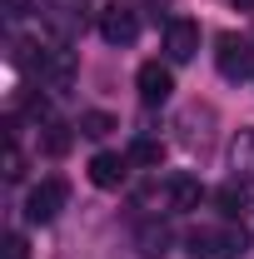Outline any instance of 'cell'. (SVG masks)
Returning a JSON list of instances; mask_svg holds the SVG:
<instances>
[{"instance_id":"19","label":"cell","mask_w":254,"mask_h":259,"mask_svg":"<svg viewBox=\"0 0 254 259\" xmlns=\"http://www.w3.org/2000/svg\"><path fill=\"white\" fill-rule=\"evenodd\" d=\"M5 259H25V239L20 234H5Z\"/></svg>"},{"instance_id":"15","label":"cell","mask_w":254,"mask_h":259,"mask_svg":"<svg viewBox=\"0 0 254 259\" xmlns=\"http://www.w3.org/2000/svg\"><path fill=\"white\" fill-rule=\"evenodd\" d=\"M70 140H75V130L60 125V120H50L45 135H40V150H45V155H65V150H70Z\"/></svg>"},{"instance_id":"8","label":"cell","mask_w":254,"mask_h":259,"mask_svg":"<svg viewBox=\"0 0 254 259\" xmlns=\"http://www.w3.org/2000/svg\"><path fill=\"white\" fill-rule=\"evenodd\" d=\"M164 55L175 65L194 60V55H199V25H194V20H170V25H164Z\"/></svg>"},{"instance_id":"16","label":"cell","mask_w":254,"mask_h":259,"mask_svg":"<svg viewBox=\"0 0 254 259\" xmlns=\"http://www.w3.org/2000/svg\"><path fill=\"white\" fill-rule=\"evenodd\" d=\"M234 169H244V175H254V130H244L239 140H234Z\"/></svg>"},{"instance_id":"12","label":"cell","mask_w":254,"mask_h":259,"mask_svg":"<svg viewBox=\"0 0 254 259\" xmlns=\"http://www.w3.org/2000/svg\"><path fill=\"white\" fill-rule=\"evenodd\" d=\"M215 204H220L224 220H239V214L249 209V185H244V180H224L220 190H215Z\"/></svg>"},{"instance_id":"11","label":"cell","mask_w":254,"mask_h":259,"mask_svg":"<svg viewBox=\"0 0 254 259\" xmlns=\"http://www.w3.org/2000/svg\"><path fill=\"white\" fill-rule=\"evenodd\" d=\"M164 199H170V209L190 214V209H199V199H204V185H199L194 175H175V180L164 185Z\"/></svg>"},{"instance_id":"10","label":"cell","mask_w":254,"mask_h":259,"mask_svg":"<svg viewBox=\"0 0 254 259\" xmlns=\"http://www.w3.org/2000/svg\"><path fill=\"white\" fill-rule=\"evenodd\" d=\"M170 244H175V234H170V225H159V220H145L140 234H135L140 259H164V254H170Z\"/></svg>"},{"instance_id":"3","label":"cell","mask_w":254,"mask_h":259,"mask_svg":"<svg viewBox=\"0 0 254 259\" xmlns=\"http://www.w3.org/2000/svg\"><path fill=\"white\" fill-rule=\"evenodd\" d=\"M215 65H220L224 80H244V75H254V45L244 35H220L215 40Z\"/></svg>"},{"instance_id":"7","label":"cell","mask_w":254,"mask_h":259,"mask_svg":"<svg viewBox=\"0 0 254 259\" xmlns=\"http://www.w3.org/2000/svg\"><path fill=\"white\" fill-rule=\"evenodd\" d=\"M215 130V110L209 105H190L185 115H180V145H190V150H209V135Z\"/></svg>"},{"instance_id":"6","label":"cell","mask_w":254,"mask_h":259,"mask_svg":"<svg viewBox=\"0 0 254 259\" xmlns=\"http://www.w3.org/2000/svg\"><path fill=\"white\" fill-rule=\"evenodd\" d=\"M100 35L110 45H135L140 40V15L125 10V5H110V10H100Z\"/></svg>"},{"instance_id":"9","label":"cell","mask_w":254,"mask_h":259,"mask_svg":"<svg viewBox=\"0 0 254 259\" xmlns=\"http://www.w3.org/2000/svg\"><path fill=\"white\" fill-rule=\"evenodd\" d=\"M90 180H95L100 190H120L130 180V155H110V150L95 155V160H90Z\"/></svg>"},{"instance_id":"18","label":"cell","mask_w":254,"mask_h":259,"mask_svg":"<svg viewBox=\"0 0 254 259\" xmlns=\"http://www.w3.org/2000/svg\"><path fill=\"white\" fill-rule=\"evenodd\" d=\"M30 10H35V0H5V15H10V20H25Z\"/></svg>"},{"instance_id":"4","label":"cell","mask_w":254,"mask_h":259,"mask_svg":"<svg viewBox=\"0 0 254 259\" xmlns=\"http://www.w3.org/2000/svg\"><path fill=\"white\" fill-rule=\"evenodd\" d=\"M35 75H40V90H70V80H75V55L65 50V45H50V50H40V60H35Z\"/></svg>"},{"instance_id":"17","label":"cell","mask_w":254,"mask_h":259,"mask_svg":"<svg viewBox=\"0 0 254 259\" xmlns=\"http://www.w3.org/2000/svg\"><path fill=\"white\" fill-rule=\"evenodd\" d=\"M25 175V155H20V145L10 140V150H5V180H20Z\"/></svg>"},{"instance_id":"13","label":"cell","mask_w":254,"mask_h":259,"mask_svg":"<svg viewBox=\"0 0 254 259\" xmlns=\"http://www.w3.org/2000/svg\"><path fill=\"white\" fill-rule=\"evenodd\" d=\"M125 155H130V164H140V169H159V164H164V145H159V140H135Z\"/></svg>"},{"instance_id":"20","label":"cell","mask_w":254,"mask_h":259,"mask_svg":"<svg viewBox=\"0 0 254 259\" xmlns=\"http://www.w3.org/2000/svg\"><path fill=\"white\" fill-rule=\"evenodd\" d=\"M229 5H239V10H254V0H229Z\"/></svg>"},{"instance_id":"1","label":"cell","mask_w":254,"mask_h":259,"mask_svg":"<svg viewBox=\"0 0 254 259\" xmlns=\"http://www.w3.org/2000/svg\"><path fill=\"white\" fill-rule=\"evenodd\" d=\"M190 254L194 259H244L249 254V229L234 225V220L224 229H194L190 234Z\"/></svg>"},{"instance_id":"5","label":"cell","mask_w":254,"mask_h":259,"mask_svg":"<svg viewBox=\"0 0 254 259\" xmlns=\"http://www.w3.org/2000/svg\"><path fill=\"white\" fill-rule=\"evenodd\" d=\"M135 90H140V100H145V105H164V100L175 95V75H170V65L145 60L140 70H135Z\"/></svg>"},{"instance_id":"14","label":"cell","mask_w":254,"mask_h":259,"mask_svg":"<svg viewBox=\"0 0 254 259\" xmlns=\"http://www.w3.org/2000/svg\"><path fill=\"white\" fill-rule=\"evenodd\" d=\"M80 135H85V140H105V135H110V130H120V120H115V115H105V110H85V115H80Z\"/></svg>"},{"instance_id":"2","label":"cell","mask_w":254,"mask_h":259,"mask_svg":"<svg viewBox=\"0 0 254 259\" xmlns=\"http://www.w3.org/2000/svg\"><path fill=\"white\" fill-rule=\"evenodd\" d=\"M65 199H70V185H65V180H40V185L25 194V220H30V225H50L65 209Z\"/></svg>"}]
</instances>
